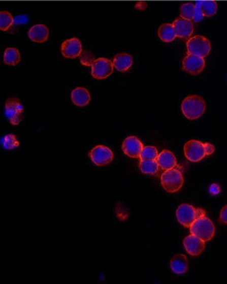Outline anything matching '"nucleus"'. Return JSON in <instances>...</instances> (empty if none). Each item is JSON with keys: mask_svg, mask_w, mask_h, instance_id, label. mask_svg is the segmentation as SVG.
<instances>
[{"mask_svg": "<svg viewBox=\"0 0 227 284\" xmlns=\"http://www.w3.org/2000/svg\"><path fill=\"white\" fill-rule=\"evenodd\" d=\"M159 168L156 160H141L140 163V170L143 174L153 175L156 174Z\"/></svg>", "mask_w": 227, "mask_h": 284, "instance_id": "nucleus-22", "label": "nucleus"}, {"mask_svg": "<svg viewBox=\"0 0 227 284\" xmlns=\"http://www.w3.org/2000/svg\"><path fill=\"white\" fill-rule=\"evenodd\" d=\"M205 67V59L198 55H186L183 59V70L190 75H198L203 72Z\"/></svg>", "mask_w": 227, "mask_h": 284, "instance_id": "nucleus-10", "label": "nucleus"}, {"mask_svg": "<svg viewBox=\"0 0 227 284\" xmlns=\"http://www.w3.org/2000/svg\"><path fill=\"white\" fill-rule=\"evenodd\" d=\"M144 145L139 139L136 137H128L122 143V150L131 158H138Z\"/></svg>", "mask_w": 227, "mask_h": 284, "instance_id": "nucleus-14", "label": "nucleus"}, {"mask_svg": "<svg viewBox=\"0 0 227 284\" xmlns=\"http://www.w3.org/2000/svg\"><path fill=\"white\" fill-rule=\"evenodd\" d=\"M90 93L86 88L78 87L71 92V100L78 107H84L90 102Z\"/></svg>", "mask_w": 227, "mask_h": 284, "instance_id": "nucleus-17", "label": "nucleus"}, {"mask_svg": "<svg viewBox=\"0 0 227 284\" xmlns=\"http://www.w3.org/2000/svg\"><path fill=\"white\" fill-rule=\"evenodd\" d=\"M219 222L224 225H227V205L222 207L220 210Z\"/></svg>", "mask_w": 227, "mask_h": 284, "instance_id": "nucleus-30", "label": "nucleus"}, {"mask_svg": "<svg viewBox=\"0 0 227 284\" xmlns=\"http://www.w3.org/2000/svg\"><path fill=\"white\" fill-rule=\"evenodd\" d=\"M21 60L20 52L18 49L9 47L4 52V61L9 66H16Z\"/></svg>", "mask_w": 227, "mask_h": 284, "instance_id": "nucleus-21", "label": "nucleus"}, {"mask_svg": "<svg viewBox=\"0 0 227 284\" xmlns=\"http://www.w3.org/2000/svg\"><path fill=\"white\" fill-rule=\"evenodd\" d=\"M5 116L9 119L10 123L18 125L22 121L23 116V107L20 101L16 98H10L5 103Z\"/></svg>", "mask_w": 227, "mask_h": 284, "instance_id": "nucleus-7", "label": "nucleus"}, {"mask_svg": "<svg viewBox=\"0 0 227 284\" xmlns=\"http://www.w3.org/2000/svg\"><path fill=\"white\" fill-rule=\"evenodd\" d=\"M82 52H83L82 43L78 38H71L62 43L61 53L66 58L75 59L80 56Z\"/></svg>", "mask_w": 227, "mask_h": 284, "instance_id": "nucleus-11", "label": "nucleus"}, {"mask_svg": "<svg viewBox=\"0 0 227 284\" xmlns=\"http://www.w3.org/2000/svg\"><path fill=\"white\" fill-rule=\"evenodd\" d=\"M156 161L159 167L165 171L174 169L177 165L176 157L170 150H165L159 153Z\"/></svg>", "mask_w": 227, "mask_h": 284, "instance_id": "nucleus-19", "label": "nucleus"}, {"mask_svg": "<svg viewBox=\"0 0 227 284\" xmlns=\"http://www.w3.org/2000/svg\"><path fill=\"white\" fill-rule=\"evenodd\" d=\"M113 69L114 66L111 60L107 58H99L91 66V75L95 79H106L113 74Z\"/></svg>", "mask_w": 227, "mask_h": 284, "instance_id": "nucleus-8", "label": "nucleus"}, {"mask_svg": "<svg viewBox=\"0 0 227 284\" xmlns=\"http://www.w3.org/2000/svg\"><path fill=\"white\" fill-rule=\"evenodd\" d=\"M113 66L120 72L129 71L133 64V57L127 53H119L113 60Z\"/></svg>", "mask_w": 227, "mask_h": 284, "instance_id": "nucleus-16", "label": "nucleus"}, {"mask_svg": "<svg viewBox=\"0 0 227 284\" xmlns=\"http://www.w3.org/2000/svg\"><path fill=\"white\" fill-rule=\"evenodd\" d=\"M158 155L159 153L154 146H144L140 154V158L141 160H156Z\"/></svg>", "mask_w": 227, "mask_h": 284, "instance_id": "nucleus-27", "label": "nucleus"}, {"mask_svg": "<svg viewBox=\"0 0 227 284\" xmlns=\"http://www.w3.org/2000/svg\"><path fill=\"white\" fill-rule=\"evenodd\" d=\"M91 161L97 166H105L113 161V153L111 149L104 145H97L89 152Z\"/></svg>", "mask_w": 227, "mask_h": 284, "instance_id": "nucleus-9", "label": "nucleus"}, {"mask_svg": "<svg viewBox=\"0 0 227 284\" xmlns=\"http://www.w3.org/2000/svg\"><path fill=\"white\" fill-rule=\"evenodd\" d=\"M204 17H212L217 11V4L215 1H198Z\"/></svg>", "mask_w": 227, "mask_h": 284, "instance_id": "nucleus-23", "label": "nucleus"}, {"mask_svg": "<svg viewBox=\"0 0 227 284\" xmlns=\"http://www.w3.org/2000/svg\"><path fill=\"white\" fill-rule=\"evenodd\" d=\"M188 54L205 58L211 51V42L203 36H195L187 42Z\"/></svg>", "mask_w": 227, "mask_h": 284, "instance_id": "nucleus-6", "label": "nucleus"}, {"mask_svg": "<svg viewBox=\"0 0 227 284\" xmlns=\"http://www.w3.org/2000/svg\"><path fill=\"white\" fill-rule=\"evenodd\" d=\"M184 179L183 174L176 169L166 170L161 176V184L164 190L170 194H175L183 187Z\"/></svg>", "mask_w": 227, "mask_h": 284, "instance_id": "nucleus-5", "label": "nucleus"}, {"mask_svg": "<svg viewBox=\"0 0 227 284\" xmlns=\"http://www.w3.org/2000/svg\"><path fill=\"white\" fill-rule=\"evenodd\" d=\"M190 228V232L193 236L199 237L204 242H207L212 240L215 236L216 228L213 223L207 216H202L197 219Z\"/></svg>", "mask_w": 227, "mask_h": 284, "instance_id": "nucleus-3", "label": "nucleus"}, {"mask_svg": "<svg viewBox=\"0 0 227 284\" xmlns=\"http://www.w3.org/2000/svg\"><path fill=\"white\" fill-rule=\"evenodd\" d=\"M50 36L49 28L44 24H36L29 29L28 37L33 42L43 43L47 42Z\"/></svg>", "mask_w": 227, "mask_h": 284, "instance_id": "nucleus-15", "label": "nucleus"}, {"mask_svg": "<svg viewBox=\"0 0 227 284\" xmlns=\"http://www.w3.org/2000/svg\"><path fill=\"white\" fill-rule=\"evenodd\" d=\"M215 150L214 145L210 143H203L196 140H190L186 142L183 147L184 155L187 161L191 162H199L206 156L211 155Z\"/></svg>", "mask_w": 227, "mask_h": 284, "instance_id": "nucleus-1", "label": "nucleus"}, {"mask_svg": "<svg viewBox=\"0 0 227 284\" xmlns=\"http://www.w3.org/2000/svg\"><path fill=\"white\" fill-rule=\"evenodd\" d=\"M1 145L6 150H13L19 146V141L13 134L6 135L1 140Z\"/></svg>", "mask_w": 227, "mask_h": 284, "instance_id": "nucleus-25", "label": "nucleus"}, {"mask_svg": "<svg viewBox=\"0 0 227 284\" xmlns=\"http://www.w3.org/2000/svg\"><path fill=\"white\" fill-rule=\"evenodd\" d=\"M14 22V19L11 13L7 11L0 12V29H1V31H8L13 26Z\"/></svg>", "mask_w": 227, "mask_h": 284, "instance_id": "nucleus-24", "label": "nucleus"}, {"mask_svg": "<svg viewBox=\"0 0 227 284\" xmlns=\"http://www.w3.org/2000/svg\"><path fill=\"white\" fill-rule=\"evenodd\" d=\"M183 246L190 256H199L205 249V242L191 234L183 240Z\"/></svg>", "mask_w": 227, "mask_h": 284, "instance_id": "nucleus-13", "label": "nucleus"}, {"mask_svg": "<svg viewBox=\"0 0 227 284\" xmlns=\"http://www.w3.org/2000/svg\"><path fill=\"white\" fill-rule=\"evenodd\" d=\"M194 12H195V5L193 3H185V4L181 5L180 15L182 18L192 20Z\"/></svg>", "mask_w": 227, "mask_h": 284, "instance_id": "nucleus-26", "label": "nucleus"}, {"mask_svg": "<svg viewBox=\"0 0 227 284\" xmlns=\"http://www.w3.org/2000/svg\"><path fill=\"white\" fill-rule=\"evenodd\" d=\"M135 8L138 10L143 11V10H146V8H147V4L145 2H138L137 5H135Z\"/></svg>", "mask_w": 227, "mask_h": 284, "instance_id": "nucleus-31", "label": "nucleus"}, {"mask_svg": "<svg viewBox=\"0 0 227 284\" xmlns=\"http://www.w3.org/2000/svg\"><path fill=\"white\" fill-rule=\"evenodd\" d=\"M170 269L178 275L185 273L188 269V261L184 255L178 254L170 260Z\"/></svg>", "mask_w": 227, "mask_h": 284, "instance_id": "nucleus-18", "label": "nucleus"}, {"mask_svg": "<svg viewBox=\"0 0 227 284\" xmlns=\"http://www.w3.org/2000/svg\"><path fill=\"white\" fill-rule=\"evenodd\" d=\"M206 216V212L202 208H196L192 207L191 205L182 204L177 208L176 216L177 219L179 220L183 227H191V225L198 219V218L202 217V216Z\"/></svg>", "mask_w": 227, "mask_h": 284, "instance_id": "nucleus-4", "label": "nucleus"}, {"mask_svg": "<svg viewBox=\"0 0 227 284\" xmlns=\"http://www.w3.org/2000/svg\"><path fill=\"white\" fill-rule=\"evenodd\" d=\"M173 25L176 33L177 38L187 39L193 33L194 25L192 20L186 19L180 17L173 22Z\"/></svg>", "mask_w": 227, "mask_h": 284, "instance_id": "nucleus-12", "label": "nucleus"}, {"mask_svg": "<svg viewBox=\"0 0 227 284\" xmlns=\"http://www.w3.org/2000/svg\"><path fill=\"white\" fill-rule=\"evenodd\" d=\"M95 61V58L92 53L89 51H84L80 55V62L85 66H91Z\"/></svg>", "mask_w": 227, "mask_h": 284, "instance_id": "nucleus-28", "label": "nucleus"}, {"mask_svg": "<svg viewBox=\"0 0 227 284\" xmlns=\"http://www.w3.org/2000/svg\"><path fill=\"white\" fill-rule=\"evenodd\" d=\"M204 18V15H203V12H202V9H201L200 6H199V4H195V12H194L193 22H200Z\"/></svg>", "mask_w": 227, "mask_h": 284, "instance_id": "nucleus-29", "label": "nucleus"}, {"mask_svg": "<svg viewBox=\"0 0 227 284\" xmlns=\"http://www.w3.org/2000/svg\"><path fill=\"white\" fill-rule=\"evenodd\" d=\"M206 107L205 101L201 96L189 95L183 99L181 109L186 118L193 121L204 114Z\"/></svg>", "mask_w": 227, "mask_h": 284, "instance_id": "nucleus-2", "label": "nucleus"}, {"mask_svg": "<svg viewBox=\"0 0 227 284\" xmlns=\"http://www.w3.org/2000/svg\"><path fill=\"white\" fill-rule=\"evenodd\" d=\"M159 39L165 42H171L177 38L174 25L170 23H164L158 30Z\"/></svg>", "mask_w": 227, "mask_h": 284, "instance_id": "nucleus-20", "label": "nucleus"}]
</instances>
